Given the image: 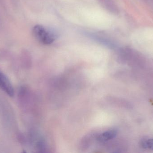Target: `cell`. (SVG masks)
<instances>
[{"mask_svg":"<svg viewBox=\"0 0 153 153\" xmlns=\"http://www.w3.org/2000/svg\"><path fill=\"white\" fill-rule=\"evenodd\" d=\"M0 88L10 97H13L14 95V90L10 81L1 72H0Z\"/></svg>","mask_w":153,"mask_h":153,"instance_id":"cell-2","label":"cell"},{"mask_svg":"<svg viewBox=\"0 0 153 153\" xmlns=\"http://www.w3.org/2000/svg\"><path fill=\"white\" fill-rule=\"evenodd\" d=\"M32 32L35 38L42 44L49 45L54 41V35L53 33L47 31L41 25H36L33 28Z\"/></svg>","mask_w":153,"mask_h":153,"instance_id":"cell-1","label":"cell"},{"mask_svg":"<svg viewBox=\"0 0 153 153\" xmlns=\"http://www.w3.org/2000/svg\"><path fill=\"white\" fill-rule=\"evenodd\" d=\"M117 131L114 130H109L101 135L98 137V139L100 142H105L108 141L114 138L117 135Z\"/></svg>","mask_w":153,"mask_h":153,"instance_id":"cell-3","label":"cell"},{"mask_svg":"<svg viewBox=\"0 0 153 153\" xmlns=\"http://www.w3.org/2000/svg\"><path fill=\"white\" fill-rule=\"evenodd\" d=\"M141 145L145 149L153 150V138L143 140L141 143Z\"/></svg>","mask_w":153,"mask_h":153,"instance_id":"cell-4","label":"cell"}]
</instances>
